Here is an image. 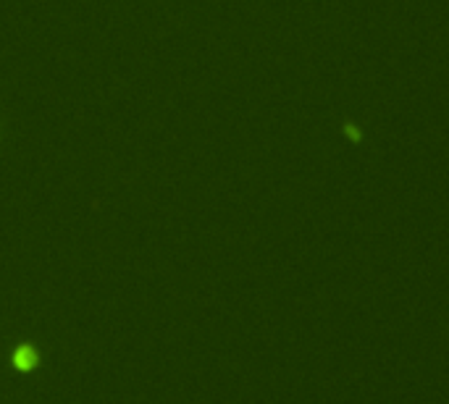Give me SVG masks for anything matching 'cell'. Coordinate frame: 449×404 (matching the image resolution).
Here are the masks:
<instances>
[{"mask_svg":"<svg viewBox=\"0 0 449 404\" xmlns=\"http://www.w3.org/2000/svg\"><path fill=\"white\" fill-rule=\"evenodd\" d=\"M13 365H16L18 370H32L37 365V352L32 350V347H18L16 352H13Z\"/></svg>","mask_w":449,"mask_h":404,"instance_id":"1","label":"cell"}]
</instances>
